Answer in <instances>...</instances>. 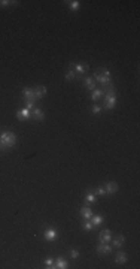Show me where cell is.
Masks as SVG:
<instances>
[{
  "label": "cell",
  "instance_id": "6da1fadb",
  "mask_svg": "<svg viewBox=\"0 0 140 269\" xmlns=\"http://www.w3.org/2000/svg\"><path fill=\"white\" fill-rule=\"evenodd\" d=\"M0 139H1V142H3V146L7 149V148H12L13 145H15V142H16V136L12 133V132H3V133L0 134Z\"/></svg>",
  "mask_w": 140,
  "mask_h": 269
},
{
  "label": "cell",
  "instance_id": "7a4b0ae2",
  "mask_svg": "<svg viewBox=\"0 0 140 269\" xmlns=\"http://www.w3.org/2000/svg\"><path fill=\"white\" fill-rule=\"evenodd\" d=\"M94 81H99L101 85H106L110 82V72L107 69H100L97 73H96V78Z\"/></svg>",
  "mask_w": 140,
  "mask_h": 269
},
{
  "label": "cell",
  "instance_id": "3957f363",
  "mask_svg": "<svg viewBox=\"0 0 140 269\" xmlns=\"http://www.w3.org/2000/svg\"><path fill=\"white\" fill-rule=\"evenodd\" d=\"M116 103V94L115 91H110V93H106V99H104V108L106 109H112Z\"/></svg>",
  "mask_w": 140,
  "mask_h": 269
},
{
  "label": "cell",
  "instance_id": "277c9868",
  "mask_svg": "<svg viewBox=\"0 0 140 269\" xmlns=\"http://www.w3.org/2000/svg\"><path fill=\"white\" fill-rule=\"evenodd\" d=\"M70 69H73L76 72V75H81L90 69V64L88 63H73V64H70Z\"/></svg>",
  "mask_w": 140,
  "mask_h": 269
},
{
  "label": "cell",
  "instance_id": "5b68a950",
  "mask_svg": "<svg viewBox=\"0 0 140 269\" xmlns=\"http://www.w3.org/2000/svg\"><path fill=\"white\" fill-rule=\"evenodd\" d=\"M118 184L115 182V181H109V182H106V187H104V190H106V194H112V193H116L118 191Z\"/></svg>",
  "mask_w": 140,
  "mask_h": 269
},
{
  "label": "cell",
  "instance_id": "8992f818",
  "mask_svg": "<svg viewBox=\"0 0 140 269\" xmlns=\"http://www.w3.org/2000/svg\"><path fill=\"white\" fill-rule=\"evenodd\" d=\"M22 96L27 99V102H33V100H36L34 90H31V88H24V90H22Z\"/></svg>",
  "mask_w": 140,
  "mask_h": 269
},
{
  "label": "cell",
  "instance_id": "52a82bcc",
  "mask_svg": "<svg viewBox=\"0 0 140 269\" xmlns=\"http://www.w3.org/2000/svg\"><path fill=\"white\" fill-rule=\"evenodd\" d=\"M110 251H112V247L107 245L106 242H101V244L97 247V253H100V254H109Z\"/></svg>",
  "mask_w": 140,
  "mask_h": 269
},
{
  "label": "cell",
  "instance_id": "ba28073f",
  "mask_svg": "<svg viewBox=\"0 0 140 269\" xmlns=\"http://www.w3.org/2000/svg\"><path fill=\"white\" fill-rule=\"evenodd\" d=\"M110 238H112L110 230H109V229H103L101 233H100V242H109Z\"/></svg>",
  "mask_w": 140,
  "mask_h": 269
},
{
  "label": "cell",
  "instance_id": "9c48e42d",
  "mask_svg": "<svg viewBox=\"0 0 140 269\" xmlns=\"http://www.w3.org/2000/svg\"><path fill=\"white\" fill-rule=\"evenodd\" d=\"M28 115H30V109H27V108H24V109H19L18 112H16V118L18 120H27L28 118Z\"/></svg>",
  "mask_w": 140,
  "mask_h": 269
},
{
  "label": "cell",
  "instance_id": "30bf717a",
  "mask_svg": "<svg viewBox=\"0 0 140 269\" xmlns=\"http://www.w3.org/2000/svg\"><path fill=\"white\" fill-rule=\"evenodd\" d=\"M34 94H36V99H42L45 94H46V88L43 85H37L34 88Z\"/></svg>",
  "mask_w": 140,
  "mask_h": 269
},
{
  "label": "cell",
  "instance_id": "8fae6325",
  "mask_svg": "<svg viewBox=\"0 0 140 269\" xmlns=\"http://www.w3.org/2000/svg\"><path fill=\"white\" fill-rule=\"evenodd\" d=\"M84 85L88 88V90H96V81H94V78H85V81H84Z\"/></svg>",
  "mask_w": 140,
  "mask_h": 269
},
{
  "label": "cell",
  "instance_id": "7c38bea8",
  "mask_svg": "<svg viewBox=\"0 0 140 269\" xmlns=\"http://www.w3.org/2000/svg\"><path fill=\"white\" fill-rule=\"evenodd\" d=\"M33 117H34L36 121H42V120L45 118V114H43L39 108H33Z\"/></svg>",
  "mask_w": 140,
  "mask_h": 269
},
{
  "label": "cell",
  "instance_id": "4fadbf2b",
  "mask_svg": "<svg viewBox=\"0 0 140 269\" xmlns=\"http://www.w3.org/2000/svg\"><path fill=\"white\" fill-rule=\"evenodd\" d=\"M67 266H69V265H67V262H66L64 259H61V257H60V259H57V262H55V265H54L52 268H57V269H66Z\"/></svg>",
  "mask_w": 140,
  "mask_h": 269
},
{
  "label": "cell",
  "instance_id": "5bb4252c",
  "mask_svg": "<svg viewBox=\"0 0 140 269\" xmlns=\"http://www.w3.org/2000/svg\"><path fill=\"white\" fill-rule=\"evenodd\" d=\"M81 214H82V217L87 218V220H90V218L93 217V212H91V209H90L88 206H84V208L81 209Z\"/></svg>",
  "mask_w": 140,
  "mask_h": 269
},
{
  "label": "cell",
  "instance_id": "9a60e30c",
  "mask_svg": "<svg viewBox=\"0 0 140 269\" xmlns=\"http://www.w3.org/2000/svg\"><path fill=\"white\" fill-rule=\"evenodd\" d=\"M55 236H57V232H55L54 229H48V230L45 232V239H48V241L54 239Z\"/></svg>",
  "mask_w": 140,
  "mask_h": 269
},
{
  "label": "cell",
  "instance_id": "2e32d148",
  "mask_svg": "<svg viewBox=\"0 0 140 269\" xmlns=\"http://www.w3.org/2000/svg\"><path fill=\"white\" fill-rule=\"evenodd\" d=\"M124 241H125V238H124L122 235L115 236V239H113V247H121V245L124 244Z\"/></svg>",
  "mask_w": 140,
  "mask_h": 269
},
{
  "label": "cell",
  "instance_id": "e0dca14e",
  "mask_svg": "<svg viewBox=\"0 0 140 269\" xmlns=\"http://www.w3.org/2000/svg\"><path fill=\"white\" fill-rule=\"evenodd\" d=\"M115 262L116 263H125L127 262V254L125 253H118L116 257H115Z\"/></svg>",
  "mask_w": 140,
  "mask_h": 269
},
{
  "label": "cell",
  "instance_id": "ac0fdd59",
  "mask_svg": "<svg viewBox=\"0 0 140 269\" xmlns=\"http://www.w3.org/2000/svg\"><path fill=\"white\" fill-rule=\"evenodd\" d=\"M64 78H66L67 81H72V79H75V78H76V72H75L73 69H69V70L66 72Z\"/></svg>",
  "mask_w": 140,
  "mask_h": 269
},
{
  "label": "cell",
  "instance_id": "d6986e66",
  "mask_svg": "<svg viewBox=\"0 0 140 269\" xmlns=\"http://www.w3.org/2000/svg\"><path fill=\"white\" fill-rule=\"evenodd\" d=\"M101 96H103V90H93L91 99H93V100H99Z\"/></svg>",
  "mask_w": 140,
  "mask_h": 269
},
{
  "label": "cell",
  "instance_id": "ffe728a7",
  "mask_svg": "<svg viewBox=\"0 0 140 269\" xmlns=\"http://www.w3.org/2000/svg\"><path fill=\"white\" fill-rule=\"evenodd\" d=\"M87 200H88V202H91V203L97 200V196H96V193H94L93 190H90V191L87 193Z\"/></svg>",
  "mask_w": 140,
  "mask_h": 269
},
{
  "label": "cell",
  "instance_id": "44dd1931",
  "mask_svg": "<svg viewBox=\"0 0 140 269\" xmlns=\"http://www.w3.org/2000/svg\"><path fill=\"white\" fill-rule=\"evenodd\" d=\"M90 220H91L93 226H97V224H100V223L103 221V217H101V215H96V217H91Z\"/></svg>",
  "mask_w": 140,
  "mask_h": 269
},
{
  "label": "cell",
  "instance_id": "7402d4cb",
  "mask_svg": "<svg viewBox=\"0 0 140 269\" xmlns=\"http://www.w3.org/2000/svg\"><path fill=\"white\" fill-rule=\"evenodd\" d=\"M67 3H69V6H70V9H72V10H75V9H78V7H79V1H78V0L67 1Z\"/></svg>",
  "mask_w": 140,
  "mask_h": 269
},
{
  "label": "cell",
  "instance_id": "603a6c76",
  "mask_svg": "<svg viewBox=\"0 0 140 269\" xmlns=\"http://www.w3.org/2000/svg\"><path fill=\"white\" fill-rule=\"evenodd\" d=\"M91 112H93V114H94V115H99V114H100V112H101V108H100V106H97V105H96V106H93V108H91Z\"/></svg>",
  "mask_w": 140,
  "mask_h": 269
},
{
  "label": "cell",
  "instance_id": "cb8c5ba5",
  "mask_svg": "<svg viewBox=\"0 0 140 269\" xmlns=\"http://www.w3.org/2000/svg\"><path fill=\"white\" fill-rule=\"evenodd\" d=\"M18 1H9V0H0V6H7V4H16Z\"/></svg>",
  "mask_w": 140,
  "mask_h": 269
},
{
  "label": "cell",
  "instance_id": "d4e9b609",
  "mask_svg": "<svg viewBox=\"0 0 140 269\" xmlns=\"http://www.w3.org/2000/svg\"><path fill=\"white\" fill-rule=\"evenodd\" d=\"M70 257L72 259H78L79 257V251L78 250H70Z\"/></svg>",
  "mask_w": 140,
  "mask_h": 269
},
{
  "label": "cell",
  "instance_id": "484cf974",
  "mask_svg": "<svg viewBox=\"0 0 140 269\" xmlns=\"http://www.w3.org/2000/svg\"><path fill=\"white\" fill-rule=\"evenodd\" d=\"M84 229H85L87 232H90V230L93 229V223H91V221H88V223H85V226H84Z\"/></svg>",
  "mask_w": 140,
  "mask_h": 269
},
{
  "label": "cell",
  "instance_id": "4316f807",
  "mask_svg": "<svg viewBox=\"0 0 140 269\" xmlns=\"http://www.w3.org/2000/svg\"><path fill=\"white\" fill-rule=\"evenodd\" d=\"M97 194H99V196H106V190L100 187V188H97Z\"/></svg>",
  "mask_w": 140,
  "mask_h": 269
},
{
  "label": "cell",
  "instance_id": "83f0119b",
  "mask_svg": "<svg viewBox=\"0 0 140 269\" xmlns=\"http://www.w3.org/2000/svg\"><path fill=\"white\" fill-rule=\"evenodd\" d=\"M45 265H46V268H52V266H54V262H52L51 259H46V260H45Z\"/></svg>",
  "mask_w": 140,
  "mask_h": 269
},
{
  "label": "cell",
  "instance_id": "f1b7e54d",
  "mask_svg": "<svg viewBox=\"0 0 140 269\" xmlns=\"http://www.w3.org/2000/svg\"><path fill=\"white\" fill-rule=\"evenodd\" d=\"M27 109H33V102H27Z\"/></svg>",
  "mask_w": 140,
  "mask_h": 269
},
{
  "label": "cell",
  "instance_id": "f546056e",
  "mask_svg": "<svg viewBox=\"0 0 140 269\" xmlns=\"http://www.w3.org/2000/svg\"><path fill=\"white\" fill-rule=\"evenodd\" d=\"M0 149H6V148L3 146V142H1V139H0Z\"/></svg>",
  "mask_w": 140,
  "mask_h": 269
}]
</instances>
